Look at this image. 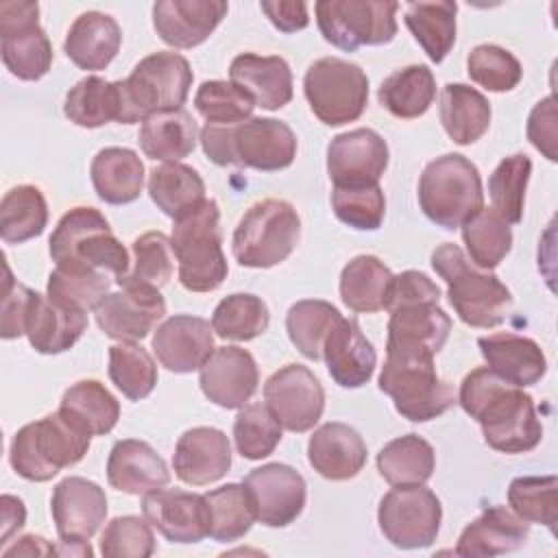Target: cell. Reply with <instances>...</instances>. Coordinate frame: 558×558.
Returning <instances> with one entry per match:
<instances>
[{
	"label": "cell",
	"mask_w": 558,
	"mask_h": 558,
	"mask_svg": "<svg viewBox=\"0 0 558 558\" xmlns=\"http://www.w3.org/2000/svg\"><path fill=\"white\" fill-rule=\"evenodd\" d=\"M338 307L320 299L296 301L286 316V331L290 342L299 349V353L307 360L323 357V344L327 333L340 320Z\"/></svg>",
	"instance_id": "cell-46"
},
{
	"label": "cell",
	"mask_w": 558,
	"mask_h": 558,
	"mask_svg": "<svg viewBox=\"0 0 558 558\" xmlns=\"http://www.w3.org/2000/svg\"><path fill=\"white\" fill-rule=\"evenodd\" d=\"M194 74L179 52H153L144 57L129 78L116 81L120 98V124L144 122L163 111L183 109Z\"/></svg>",
	"instance_id": "cell-3"
},
{
	"label": "cell",
	"mask_w": 558,
	"mask_h": 558,
	"mask_svg": "<svg viewBox=\"0 0 558 558\" xmlns=\"http://www.w3.org/2000/svg\"><path fill=\"white\" fill-rule=\"evenodd\" d=\"M418 205L442 229H458L484 207L477 166L458 153L429 161L418 179Z\"/></svg>",
	"instance_id": "cell-6"
},
{
	"label": "cell",
	"mask_w": 558,
	"mask_h": 558,
	"mask_svg": "<svg viewBox=\"0 0 558 558\" xmlns=\"http://www.w3.org/2000/svg\"><path fill=\"white\" fill-rule=\"evenodd\" d=\"M48 225V205L39 187L15 185L0 203V238L7 244H22L44 233Z\"/></svg>",
	"instance_id": "cell-44"
},
{
	"label": "cell",
	"mask_w": 558,
	"mask_h": 558,
	"mask_svg": "<svg viewBox=\"0 0 558 558\" xmlns=\"http://www.w3.org/2000/svg\"><path fill=\"white\" fill-rule=\"evenodd\" d=\"M109 288L111 279L102 270L54 266V270L48 275L46 296L59 307L87 314L89 310L96 312V307L109 294Z\"/></svg>",
	"instance_id": "cell-43"
},
{
	"label": "cell",
	"mask_w": 558,
	"mask_h": 558,
	"mask_svg": "<svg viewBox=\"0 0 558 558\" xmlns=\"http://www.w3.org/2000/svg\"><path fill=\"white\" fill-rule=\"evenodd\" d=\"M301 238V218L292 203L264 198L240 218L231 251L244 268H270L286 262Z\"/></svg>",
	"instance_id": "cell-9"
},
{
	"label": "cell",
	"mask_w": 558,
	"mask_h": 558,
	"mask_svg": "<svg viewBox=\"0 0 558 558\" xmlns=\"http://www.w3.org/2000/svg\"><path fill=\"white\" fill-rule=\"evenodd\" d=\"M214 327L209 320L177 314L163 320L153 336V351L161 366L172 373L198 371L214 353Z\"/></svg>",
	"instance_id": "cell-24"
},
{
	"label": "cell",
	"mask_w": 558,
	"mask_h": 558,
	"mask_svg": "<svg viewBox=\"0 0 558 558\" xmlns=\"http://www.w3.org/2000/svg\"><path fill=\"white\" fill-rule=\"evenodd\" d=\"M558 480L556 475H523L508 486V504L525 523H538L556 534L558 519Z\"/></svg>",
	"instance_id": "cell-51"
},
{
	"label": "cell",
	"mask_w": 558,
	"mask_h": 558,
	"mask_svg": "<svg viewBox=\"0 0 558 558\" xmlns=\"http://www.w3.org/2000/svg\"><path fill=\"white\" fill-rule=\"evenodd\" d=\"M198 384L211 403L225 410H240L257 390V362L246 349L218 347L198 368Z\"/></svg>",
	"instance_id": "cell-21"
},
{
	"label": "cell",
	"mask_w": 558,
	"mask_h": 558,
	"mask_svg": "<svg viewBox=\"0 0 558 558\" xmlns=\"http://www.w3.org/2000/svg\"><path fill=\"white\" fill-rule=\"evenodd\" d=\"M148 194L153 203L172 220L201 207L205 198V181L185 163L168 161L150 170Z\"/></svg>",
	"instance_id": "cell-38"
},
{
	"label": "cell",
	"mask_w": 558,
	"mask_h": 558,
	"mask_svg": "<svg viewBox=\"0 0 558 558\" xmlns=\"http://www.w3.org/2000/svg\"><path fill=\"white\" fill-rule=\"evenodd\" d=\"M59 412L87 434L105 436L120 418V403L100 381L81 379L63 392Z\"/></svg>",
	"instance_id": "cell-41"
},
{
	"label": "cell",
	"mask_w": 558,
	"mask_h": 558,
	"mask_svg": "<svg viewBox=\"0 0 558 558\" xmlns=\"http://www.w3.org/2000/svg\"><path fill=\"white\" fill-rule=\"evenodd\" d=\"M432 268L447 283L449 303L464 325L490 329L506 320L510 290L490 270L473 266L458 244H440L432 253Z\"/></svg>",
	"instance_id": "cell-2"
},
{
	"label": "cell",
	"mask_w": 558,
	"mask_h": 558,
	"mask_svg": "<svg viewBox=\"0 0 558 558\" xmlns=\"http://www.w3.org/2000/svg\"><path fill=\"white\" fill-rule=\"evenodd\" d=\"M527 536L530 527L523 519L504 506H490L462 530L456 545V556L490 558L517 551L527 543Z\"/></svg>",
	"instance_id": "cell-31"
},
{
	"label": "cell",
	"mask_w": 558,
	"mask_h": 558,
	"mask_svg": "<svg viewBox=\"0 0 558 558\" xmlns=\"http://www.w3.org/2000/svg\"><path fill=\"white\" fill-rule=\"evenodd\" d=\"M397 9V2L381 0H323L314 4L320 35L344 52L392 41Z\"/></svg>",
	"instance_id": "cell-11"
},
{
	"label": "cell",
	"mask_w": 558,
	"mask_h": 558,
	"mask_svg": "<svg viewBox=\"0 0 558 558\" xmlns=\"http://www.w3.org/2000/svg\"><path fill=\"white\" fill-rule=\"evenodd\" d=\"M109 484L126 495H146L168 486L170 471L163 458L144 440H118L107 458Z\"/></svg>",
	"instance_id": "cell-29"
},
{
	"label": "cell",
	"mask_w": 558,
	"mask_h": 558,
	"mask_svg": "<svg viewBox=\"0 0 558 558\" xmlns=\"http://www.w3.org/2000/svg\"><path fill=\"white\" fill-rule=\"evenodd\" d=\"M532 174V161L523 153H514L499 161L488 179V196L493 209L508 222L517 225L523 218L525 190Z\"/></svg>",
	"instance_id": "cell-52"
},
{
	"label": "cell",
	"mask_w": 558,
	"mask_h": 558,
	"mask_svg": "<svg viewBox=\"0 0 558 558\" xmlns=\"http://www.w3.org/2000/svg\"><path fill=\"white\" fill-rule=\"evenodd\" d=\"M462 242L471 262L482 270H493L512 248L510 225L490 207H482L462 225Z\"/></svg>",
	"instance_id": "cell-48"
},
{
	"label": "cell",
	"mask_w": 558,
	"mask_h": 558,
	"mask_svg": "<svg viewBox=\"0 0 558 558\" xmlns=\"http://www.w3.org/2000/svg\"><path fill=\"white\" fill-rule=\"evenodd\" d=\"M89 442L92 434L57 410L15 432L9 462L20 477L28 482H48L61 469L81 462Z\"/></svg>",
	"instance_id": "cell-4"
},
{
	"label": "cell",
	"mask_w": 558,
	"mask_h": 558,
	"mask_svg": "<svg viewBox=\"0 0 558 558\" xmlns=\"http://www.w3.org/2000/svg\"><path fill=\"white\" fill-rule=\"evenodd\" d=\"M235 166L275 172L288 168L296 157L294 131L275 118H248L231 126Z\"/></svg>",
	"instance_id": "cell-22"
},
{
	"label": "cell",
	"mask_w": 558,
	"mask_h": 558,
	"mask_svg": "<svg viewBox=\"0 0 558 558\" xmlns=\"http://www.w3.org/2000/svg\"><path fill=\"white\" fill-rule=\"evenodd\" d=\"M262 11L266 13V17L272 22L275 28H279L281 33H294V31H303L310 24L307 17V4L305 2H286V0H275V2H259Z\"/></svg>",
	"instance_id": "cell-62"
},
{
	"label": "cell",
	"mask_w": 558,
	"mask_h": 558,
	"mask_svg": "<svg viewBox=\"0 0 558 558\" xmlns=\"http://www.w3.org/2000/svg\"><path fill=\"white\" fill-rule=\"evenodd\" d=\"M257 521L268 527H286L305 508L307 486L303 475L281 462H268L244 477Z\"/></svg>",
	"instance_id": "cell-16"
},
{
	"label": "cell",
	"mask_w": 558,
	"mask_h": 558,
	"mask_svg": "<svg viewBox=\"0 0 558 558\" xmlns=\"http://www.w3.org/2000/svg\"><path fill=\"white\" fill-rule=\"evenodd\" d=\"M466 72L471 81L488 92H510L523 76L519 59L495 44L475 46L466 57Z\"/></svg>",
	"instance_id": "cell-55"
},
{
	"label": "cell",
	"mask_w": 558,
	"mask_h": 558,
	"mask_svg": "<svg viewBox=\"0 0 558 558\" xmlns=\"http://www.w3.org/2000/svg\"><path fill=\"white\" fill-rule=\"evenodd\" d=\"M233 440L242 458L262 460L281 442V425L266 403H246L233 421Z\"/></svg>",
	"instance_id": "cell-54"
},
{
	"label": "cell",
	"mask_w": 558,
	"mask_h": 558,
	"mask_svg": "<svg viewBox=\"0 0 558 558\" xmlns=\"http://www.w3.org/2000/svg\"><path fill=\"white\" fill-rule=\"evenodd\" d=\"M440 499L423 484L395 486L377 508L381 534L399 549L429 547L440 532Z\"/></svg>",
	"instance_id": "cell-12"
},
{
	"label": "cell",
	"mask_w": 558,
	"mask_h": 558,
	"mask_svg": "<svg viewBox=\"0 0 558 558\" xmlns=\"http://www.w3.org/2000/svg\"><path fill=\"white\" fill-rule=\"evenodd\" d=\"M312 113L327 126L355 122L368 102V78L357 63L340 57L316 59L303 78Z\"/></svg>",
	"instance_id": "cell-10"
},
{
	"label": "cell",
	"mask_w": 558,
	"mask_h": 558,
	"mask_svg": "<svg viewBox=\"0 0 558 558\" xmlns=\"http://www.w3.org/2000/svg\"><path fill=\"white\" fill-rule=\"evenodd\" d=\"M50 512L61 541L85 543L105 523L107 495L96 482L70 475L52 488Z\"/></svg>",
	"instance_id": "cell-19"
},
{
	"label": "cell",
	"mask_w": 558,
	"mask_h": 558,
	"mask_svg": "<svg viewBox=\"0 0 558 558\" xmlns=\"http://www.w3.org/2000/svg\"><path fill=\"white\" fill-rule=\"evenodd\" d=\"M201 131L185 109L163 111L142 122L137 142L148 159L179 161L196 148Z\"/></svg>",
	"instance_id": "cell-37"
},
{
	"label": "cell",
	"mask_w": 558,
	"mask_h": 558,
	"mask_svg": "<svg viewBox=\"0 0 558 558\" xmlns=\"http://www.w3.org/2000/svg\"><path fill=\"white\" fill-rule=\"evenodd\" d=\"M87 329V314L54 305L35 292L26 316V338L37 353L57 355L72 349Z\"/></svg>",
	"instance_id": "cell-33"
},
{
	"label": "cell",
	"mask_w": 558,
	"mask_h": 558,
	"mask_svg": "<svg viewBox=\"0 0 558 558\" xmlns=\"http://www.w3.org/2000/svg\"><path fill=\"white\" fill-rule=\"evenodd\" d=\"M451 331V318L438 301H408L390 307L386 353L436 355Z\"/></svg>",
	"instance_id": "cell-20"
},
{
	"label": "cell",
	"mask_w": 558,
	"mask_h": 558,
	"mask_svg": "<svg viewBox=\"0 0 558 558\" xmlns=\"http://www.w3.org/2000/svg\"><path fill=\"white\" fill-rule=\"evenodd\" d=\"M35 290L17 283L11 277L9 264H4V281H2V323H0V336L4 340H13L26 333V316L31 307Z\"/></svg>",
	"instance_id": "cell-59"
},
{
	"label": "cell",
	"mask_w": 558,
	"mask_h": 558,
	"mask_svg": "<svg viewBox=\"0 0 558 558\" xmlns=\"http://www.w3.org/2000/svg\"><path fill=\"white\" fill-rule=\"evenodd\" d=\"M331 209L340 222L357 231H375L384 222L386 198L379 183L357 187H333Z\"/></svg>",
	"instance_id": "cell-57"
},
{
	"label": "cell",
	"mask_w": 558,
	"mask_h": 558,
	"mask_svg": "<svg viewBox=\"0 0 558 558\" xmlns=\"http://www.w3.org/2000/svg\"><path fill=\"white\" fill-rule=\"evenodd\" d=\"M174 475L190 486L218 482L231 469V445L216 427H192L177 440L172 456Z\"/></svg>",
	"instance_id": "cell-25"
},
{
	"label": "cell",
	"mask_w": 558,
	"mask_h": 558,
	"mask_svg": "<svg viewBox=\"0 0 558 558\" xmlns=\"http://www.w3.org/2000/svg\"><path fill=\"white\" fill-rule=\"evenodd\" d=\"M268 325L270 314L266 303L248 292H235L225 296L211 314V327L222 340L246 342L262 336Z\"/></svg>",
	"instance_id": "cell-49"
},
{
	"label": "cell",
	"mask_w": 558,
	"mask_h": 558,
	"mask_svg": "<svg viewBox=\"0 0 558 558\" xmlns=\"http://www.w3.org/2000/svg\"><path fill=\"white\" fill-rule=\"evenodd\" d=\"M209 504V536L218 543H231L248 534L257 521L253 501L244 484H225L205 493Z\"/></svg>",
	"instance_id": "cell-47"
},
{
	"label": "cell",
	"mask_w": 558,
	"mask_h": 558,
	"mask_svg": "<svg viewBox=\"0 0 558 558\" xmlns=\"http://www.w3.org/2000/svg\"><path fill=\"white\" fill-rule=\"evenodd\" d=\"M50 257L57 266H76L124 277L131 259L113 235L107 218L94 207H74L61 216L50 235Z\"/></svg>",
	"instance_id": "cell-7"
},
{
	"label": "cell",
	"mask_w": 558,
	"mask_h": 558,
	"mask_svg": "<svg viewBox=\"0 0 558 558\" xmlns=\"http://www.w3.org/2000/svg\"><path fill=\"white\" fill-rule=\"evenodd\" d=\"M120 44L122 31L111 15L85 11L72 22L63 41V52L76 68L98 72L113 61Z\"/></svg>",
	"instance_id": "cell-32"
},
{
	"label": "cell",
	"mask_w": 558,
	"mask_h": 558,
	"mask_svg": "<svg viewBox=\"0 0 558 558\" xmlns=\"http://www.w3.org/2000/svg\"><path fill=\"white\" fill-rule=\"evenodd\" d=\"M323 357L331 379L342 388L364 386L377 366V353L353 318H340L327 333Z\"/></svg>",
	"instance_id": "cell-28"
},
{
	"label": "cell",
	"mask_w": 558,
	"mask_h": 558,
	"mask_svg": "<svg viewBox=\"0 0 558 558\" xmlns=\"http://www.w3.org/2000/svg\"><path fill=\"white\" fill-rule=\"evenodd\" d=\"M366 442L357 429L347 423L320 425L307 442V460L312 469L331 482L355 477L366 464Z\"/></svg>",
	"instance_id": "cell-26"
},
{
	"label": "cell",
	"mask_w": 558,
	"mask_h": 558,
	"mask_svg": "<svg viewBox=\"0 0 558 558\" xmlns=\"http://www.w3.org/2000/svg\"><path fill=\"white\" fill-rule=\"evenodd\" d=\"M458 403L480 423L486 445L495 451L525 453L543 438L534 399L488 366H477L462 379Z\"/></svg>",
	"instance_id": "cell-1"
},
{
	"label": "cell",
	"mask_w": 558,
	"mask_h": 558,
	"mask_svg": "<svg viewBox=\"0 0 558 558\" xmlns=\"http://www.w3.org/2000/svg\"><path fill=\"white\" fill-rule=\"evenodd\" d=\"M379 390L412 423H427L456 403L453 388L438 377L434 355L427 353H386Z\"/></svg>",
	"instance_id": "cell-8"
},
{
	"label": "cell",
	"mask_w": 558,
	"mask_h": 558,
	"mask_svg": "<svg viewBox=\"0 0 558 558\" xmlns=\"http://www.w3.org/2000/svg\"><path fill=\"white\" fill-rule=\"evenodd\" d=\"M527 140L549 161H556V98L554 94L534 105L527 118Z\"/></svg>",
	"instance_id": "cell-60"
},
{
	"label": "cell",
	"mask_w": 558,
	"mask_h": 558,
	"mask_svg": "<svg viewBox=\"0 0 558 558\" xmlns=\"http://www.w3.org/2000/svg\"><path fill=\"white\" fill-rule=\"evenodd\" d=\"M196 111L207 120V124L235 126L251 118L255 105L238 89L231 81H205L194 96Z\"/></svg>",
	"instance_id": "cell-56"
},
{
	"label": "cell",
	"mask_w": 558,
	"mask_h": 558,
	"mask_svg": "<svg viewBox=\"0 0 558 558\" xmlns=\"http://www.w3.org/2000/svg\"><path fill=\"white\" fill-rule=\"evenodd\" d=\"M0 54L20 81H39L52 65V46L39 26L37 2H0Z\"/></svg>",
	"instance_id": "cell-13"
},
{
	"label": "cell",
	"mask_w": 558,
	"mask_h": 558,
	"mask_svg": "<svg viewBox=\"0 0 558 558\" xmlns=\"http://www.w3.org/2000/svg\"><path fill=\"white\" fill-rule=\"evenodd\" d=\"M170 244L179 262V281L190 292H211L227 279V257L222 253L220 209L207 198L194 211L172 225Z\"/></svg>",
	"instance_id": "cell-5"
},
{
	"label": "cell",
	"mask_w": 558,
	"mask_h": 558,
	"mask_svg": "<svg viewBox=\"0 0 558 558\" xmlns=\"http://www.w3.org/2000/svg\"><path fill=\"white\" fill-rule=\"evenodd\" d=\"M144 519L170 543H198L209 536V504L205 495L159 488L142 495Z\"/></svg>",
	"instance_id": "cell-18"
},
{
	"label": "cell",
	"mask_w": 558,
	"mask_h": 558,
	"mask_svg": "<svg viewBox=\"0 0 558 558\" xmlns=\"http://www.w3.org/2000/svg\"><path fill=\"white\" fill-rule=\"evenodd\" d=\"M227 11L222 0H159L153 4V26L161 41L185 50L203 44Z\"/></svg>",
	"instance_id": "cell-23"
},
{
	"label": "cell",
	"mask_w": 558,
	"mask_h": 558,
	"mask_svg": "<svg viewBox=\"0 0 558 558\" xmlns=\"http://www.w3.org/2000/svg\"><path fill=\"white\" fill-rule=\"evenodd\" d=\"M0 510H2V517H0V523H2V532H0V541L7 543L11 538L13 532H17L24 521H26V508H24V501L20 497H13V495H2L0 497Z\"/></svg>",
	"instance_id": "cell-63"
},
{
	"label": "cell",
	"mask_w": 558,
	"mask_h": 558,
	"mask_svg": "<svg viewBox=\"0 0 558 558\" xmlns=\"http://www.w3.org/2000/svg\"><path fill=\"white\" fill-rule=\"evenodd\" d=\"M456 13L458 4L449 0L412 2L405 9V26L434 63H440L456 44Z\"/></svg>",
	"instance_id": "cell-42"
},
{
	"label": "cell",
	"mask_w": 558,
	"mask_h": 558,
	"mask_svg": "<svg viewBox=\"0 0 558 558\" xmlns=\"http://www.w3.org/2000/svg\"><path fill=\"white\" fill-rule=\"evenodd\" d=\"M155 551L150 523L135 514L116 517L100 536V554L107 558H148Z\"/></svg>",
	"instance_id": "cell-58"
},
{
	"label": "cell",
	"mask_w": 558,
	"mask_h": 558,
	"mask_svg": "<svg viewBox=\"0 0 558 558\" xmlns=\"http://www.w3.org/2000/svg\"><path fill=\"white\" fill-rule=\"evenodd\" d=\"M229 78L255 107L277 111L292 100V70L283 57L242 52L231 61Z\"/></svg>",
	"instance_id": "cell-27"
},
{
	"label": "cell",
	"mask_w": 558,
	"mask_h": 558,
	"mask_svg": "<svg viewBox=\"0 0 558 558\" xmlns=\"http://www.w3.org/2000/svg\"><path fill=\"white\" fill-rule=\"evenodd\" d=\"M166 314V301L159 288L144 283H124L109 292L96 307V323L105 336L120 342L144 340Z\"/></svg>",
	"instance_id": "cell-15"
},
{
	"label": "cell",
	"mask_w": 558,
	"mask_h": 558,
	"mask_svg": "<svg viewBox=\"0 0 558 558\" xmlns=\"http://www.w3.org/2000/svg\"><path fill=\"white\" fill-rule=\"evenodd\" d=\"M109 377L131 401L146 399L157 386V364L150 353L135 342L109 347Z\"/></svg>",
	"instance_id": "cell-50"
},
{
	"label": "cell",
	"mask_w": 558,
	"mask_h": 558,
	"mask_svg": "<svg viewBox=\"0 0 558 558\" xmlns=\"http://www.w3.org/2000/svg\"><path fill=\"white\" fill-rule=\"evenodd\" d=\"M408 301H440V288L425 272L403 270L401 275L395 277L388 310L397 303H408Z\"/></svg>",
	"instance_id": "cell-61"
},
{
	"label": "cell",
	"mask_w": 558,
	"mask_h": 558,
	"mask_svg": "<svg viewBox=\"0 0 558 558\" xmlns=\"http://www.w3.org/2000/svg\"><path fill=\"white\" fill-rule=\"evenodd\" d=\"M264 401L283 429L301 434L320 421L325 390L307 366L286 364L266 379Z\"/></svg>",
	"instance_id": "cell-14"
},
{
	"label": "cell",
	"mask_w": 558,
	"mask_h": 558,
	"mask_svg": "<svg viewBox=\"0 0 558 558\" xmlns=\"http://www.w3.org/2000/svg\"><path fill=\"white\" fill-rule=\"evenodd\" d=\"M436 469L434 447L418 434L399 436L377 453V471L392 486L425 484Z\"/></svg>",
	"instance_id": "cell-39"
},
{
	"label": "cell",
	"mask_w": 558,
	"mask_h": 558,
	"mask_svg": "<svg viewBox=\"0 0 558 558\" xmlns=\"http://www.w3.org/2000/svg\"><path fill=\"white\" fill-rule=\"evenodd\" d=\"M377 98L395 118L412 120L432 107L436 98V78L427 65H405L384 78Z\"/></svg>",
	"instance_id": "cell-40"
},
{
	"label": "cell",
	"mask_w": 558,
	"mask_h": 558,
	"mask_svg": "<svg viewBox=\"0 0 558 558\" xmlns=\"http://www.w3.org/2000/svg\"><path fill=\"white\" fill-rule=\"evenodd\" d=\"M440 122L456 144H473L490 126V102L475 87L447 83L440 94Z\"/></svg>",
	"instance_id": "cell-36"
},
{
	"label": "cell",
	"mask_w": 558,
	"mask_h": 558,
	"mask_svg": "<svg viewBox=\"0 0 558 558\" xmlns=\"http://www.w3.org/2000/svg\"><path fill=\"white\" fill-rule=\"evenodd\" d=\"M89 174L98 198L109 205L133 203L144 187V163L131 148L109 146L98 150Z\"/></svg>",
	"instance_id": "cell-34"
},
{
	"label": "cell",
	"mask_w": 558,
	"mask_h": 558,
	"mask_svg": "<svg viewBox=\"0 0 558 558\" xmlns=\"http://www.w3.org/2000/svg\"><path fill=\"white\" fill-rule=\"evenodd\" d=\"M477 347L488 368L519 388L536 384L547 371L545 353L532 338L499 331L482 336L477 340Z\"/></svg>",
	"instance_id": "cell-30"
},
{
	"label": "cell",
	"mask_w": 558,
	"mask_h": 558,
	"mask_svg": "<svg viewBox=\"0 0 558 558\" xmlns=\"http://www.w3.org/2000/svg\"><path fill=\"white\" fill-rule=\"evenodd\" d=\"M133 266L118 281L124 283H144L161 288L170 281L174 272V251L170 238L161 231H148L133 240Z\"/></svg>",
	"instance_id": "cell-53"
},
{
	"label": "cell",
	"mask_w": 558,
	"mask_h": 558,
	"mask_svg": "<svg viewBox=\"0 0 558 558\" xmlns=\"http://www.w3.org/2000/svg\"><path fill=\"white\" fill-rule=\"evenodd\" d=\"M395 275L375 255L353 257L340 272V299L351 312L373 314L388 310Z\"/></svg>",
	"instance_id": "cell-35"
},
{
	"label": "cell",
	"mask_w": 558,
	"mask_h": 558,
	"mask_svg": "<svg viewBox=\"0 0 558 558\" xmlns=\"http://www.w3.org/2000/svg\"><path fill=\"white\" fill-rule=\"evenodd\" d=\"M388 144L373 129L336 135L327 146V174L333 187L375 185L388 168Z\"/></svg>",
	"instance_id": "cell-17"
},
{
	"label": "cell",
	"mask_w": 558,
	"mask_h": 558,
	"mask_svg": "<svg viewBox=\"0 0 558 558\" xmlns=\"http://www.w3.org/2000/svg\"><path fill=\"white\" fill-rule=\"evenodd\" d=\"M63 113L70 122L83 129H98L111 120L118 122L120 98L116 81L109 83L100 76H87L78 81L65 94Z\"/></svg>",
	"instance_id": "cell-45"
},
{
	"label": "cell",
	"mask_w": 558,
	"mask_h": 558,
	"mask_svg": "<svg viewBox=\"0 0 558 558\" xmlns=\"http://www.w3.org/2000/svg\"><path fill=\"white\" fill-rule=\"evenodd\" d=\"M48 556V554H57V547H52L46 538L35 536V534H26L22 536L13 547H4L2 556Z\"/></svg>",
	"instance_id": "cell-64"
}]
</instances>
